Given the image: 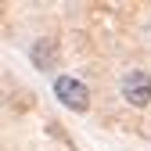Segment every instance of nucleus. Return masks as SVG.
Instances as JSON below:
<instances>
[{
  "mask_svg": "<svg viewBox=\"0 0 151 151\" xmlns=\"http://www.w3.org/2000/svg\"><path fill=\"white\" fill-rule=\"evenodd\" d=\"M119 93L129 108H147L151 104V76L144 68H126L119 76Z\"/></svg>",
  "mask_w": 151,
  "mask_h": 151,
  "instance_id": "obj_1",
  "label": "nucleus"
},
{
  "mask_svg": "<svg viewBox=\"0 0 151 151\" xmlns=\"http://www.w3.org/2000/svg\"><path fill=\"white\" fill-rule=\"evenodd\" d=\"M54 97L65 108H72V111H86L90 108V90L76 79V76H58V79H54Z\"/></svg>",
  "mask_w": 151,
  "mask_h": 151,
  "instance_id": "obj_2",
  "label": "nucleus"
},
{
  "mask_svg": "<svg viewBox=\"0 0 151 151\" xmlns=\"http://www.w3.org/2000/svg\"><path fill=\"white\" fill-rule=\"evenodd\" d=\"M54 58H58V54H54V43L50 40H40L32 47V65L36 68H54Z\"/></svg>",
  "mask_w": 151,
  "mask_h": 151,
  "instance_id": "obj_3",
  "label": "nucleus"
}]
</instances>
